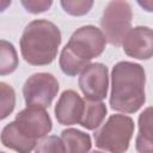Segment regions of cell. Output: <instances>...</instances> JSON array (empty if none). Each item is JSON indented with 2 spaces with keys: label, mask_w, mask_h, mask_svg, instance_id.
<instances>
[{
  "label": "cell",
  "mask_w": 153,
  "mask_h": 153,
  "mask_svg": "<svg viewBox=\"0 0 153 153\" xmlns=\"http://www.w3.org/2000/svg\"><path fill=\"white\" fill-rule=\"evenodd\" d=\"M146 73L141 65L130 61L117 62L111 71L110 106L123 114L136 112L146 102Z\"/></svg>",
  "instance_id": "cell-1"
},
{
  "label": "cell",
  "mask_w": 153,
  "mask_h": 153,
  "mask_svg": "<svg viewBox=\"0 0 153 153\" xmlns=\"http://www.w3.org/2000/svg\"><path fill=\"white\" fill-rule=\"evenodd\" d=\"M106 39L100 29L93 25L76 29L61 50L59 59L61 71L68 76H75L90 65L92 59L104 51Z\"/></svg>",
  "instance_id": "cell-2"
},
{
  "label": "cell",
  "mask_w": 153,
  "mask_h": 153,
  "mask_svg": "<svg viewBox=\"0 0 153 153\" xmlns=\"http://www.w3.org/2000/svg\"><path fill=\"white\" fill-rule=\"evenodd\" d=\"M61 31L47 19L30 22L20 37V53L24 60L32 66L51 63L61 44Z\"/></svg>",
  "instance_id": "cell-3"
},
{
  "label": "cell",
  "mask_w": 153,
  "mask_h": 153,
  "mask_svg": "<svg viewBox=\"0 0 153 153\" xmlns=\"http://www.w3.org/2000/svg\"><path fill=\"white\" fill-rule=\"evenodd\" d=\"M134 121L127 115H111L106 122L94 131V143L109 153H126L134 134Z\"/></svg>",
  "instance_id": "cell-4"
},
{
  "label": "cell",
  "mask_w": 153,
  "mask_h": 153,
  "mask_svg": "<svg viewBox=\"0 0 153 153\" xmlns=\"http://www.w3.org/2000/svg\"><path fill=\"white\" fill-rule=\"evenodd\" d=\"M133 12L130 4L122 0L110 1L100 18L102 32L110 44L120 47L131 25Z\"/></svg>",
  "instance_id": "cell-5"
},
{
  "label": "cell",
  "mask_w": 153,
  "mask_h": 153,
  "mask_svg": "<svg viewBox=\"0 0 153 153\" xmlns=\"http://www.w3.org/2000/svg\"><path fill=\"white\" fill-rule=\"evenodd\" d=\"M59 81L53 74L45 72L32 74L23 85V96L26 105L49 108L59 92Z\"/></svg>",
  "instance_id": "cell-6"
},
{
  "label": "cell",
  "mask_w": 153,
  "mask_h": 153,
  "mask_svg": "<svg viewBox=\"0 0 153 153\" xmlns=\"http://www.w3.org/2000/svg\"><path fill=\"white\" fill-rule=\"evenodd\" d=\"M13 122L18 131L35 143H37V140L45 137L53 128L49 114L39 106H26L16 115Z\"/></svg>",
  "instance_id": "cell-7"
},
{
  "label": "cell",
  "mask_w": 153,
  "mask_h": 153,
  "mask_svg": "<svg viewBox=\"0 0 153 153\" xmlns=\"http://www.w3.org/2000/svg\"><path fill=\"white\" fill-rule=\"evenodd\" d=\"M108 67L100 62L87 65L79 76V87L86 100L102 102L108 96Z\"/></svg>",
  "instance_id": "cell-8"
},
{
  "label": "cell",
  "mask_w": 153,
  "mask_h": 153,
  "mask_svg": "<svg viewBox=\"0 0 153 153\" xmlns=\"http://www.w3.org/2000/svg\"><path fill=\"white\" fill-rule=\"evenodd\" d=\"M121 44L128 56L137 60H149L153 53V31L148 26L130 27Z\"/></svg>",
  "instance_id": "cell-9"
},
{
  "label": "cell",
  "mask_w": 153,
  "mask_h": 153,
  "mask_svg": "<svg viewBox=\"0 0 153 153\" xmlns=\"http://www.w3.org/2000/svg\"><path fill=\"white\" fill-rule=\"evenodd\" d=\"M85 102L73 90H66L61 93L54 112L57 122L62 126H72L80 122Z\"/></svg>",
  "instance_id": "cell-10"
},
{
  "label": "cell",
  "mask_w": 153,
  "mask_h": 153,
  "mask_svg": "<svg viewBox=\"0 0 153 153\" xmlns=\"http://www.w3.org/2000/svg\"><path fill=\"white\" fill-rule=\"evenodd\" d=\"M0 141L5 147L13 149L18 153H31L37 145L24 137L16 128L13 121L4 127L0 134Z\"/></svg>",
  "instance_id": "cell-11"
},
{
  "label": "cell",
  "mask_w": 153,
  "mask_h": 153,
  "mask_svg": "<svg viewBox=\"0 0 153 153\" xmlns=\"http://www.w3.org/2000/svg\"><path fill=\"white\" fill-rule=\"evenodd\" d=\"M60 139L63 142L66 153H87L92 146L91 136L75 128L62 130Z\"/></svg>",
  "instance_id": "cell-12"
},
{
  "label": "cell",
  "mask_w": 153,
  "mask_h": 153,
  "mask_svg": "<svg viewBox=\"0 0 153 153\" xmlns=\"http://www.w3.org/2000/svg\"><path fill=\"white\" fill-rule=\"evenodd\" d=\"M139 153H153L152 147V108L148 106L139 116V134L136 136Z\"/></svg>",
  "instance_id": "cell-13"
},
{
  "label": "cell",
  "mask_w": 153,
  "mask_h": 153,
  "mask_svg": "<svg viewBox=\"0 0 153 153\" xmlns=\"http://www.w3.org/2000/svg\"><path fill=\"white\" fill-rule=\"evenodd\" d=\"M106 105L103 102L85 100L84 111L79 124L88 130H94L103 123L106 116Z\"/></svg>",
  "instance_id": "cell-14"
},
{
  "label": "cell",
  "mask_w": 153,
  "mask_h": 153,
  "mask_svg": "<svg viewBox=\"0 0 153 153\" xmlns=\"http://www.w3.org/2000/svg\"><path fill=\"white\" fill-rule=\"evenodd\" d=\"M18 65L19 60L14 45L6 39H0V75L13 73Z\"/></svg>",
  "instance_id": "cell-15"
},
{
  "label": "cell",
  "mask_w": 153,
  "mask_h": 153,
  "mask_svg": "<svg viewBox=\"0 0 153 153\" xmlns=\"http://www.w3.org/2000/svg\"><path fill=\"white\" fill-rule=\"evenodd\" d=\"M16 106V92L14 88L0 81V121L8 117Z\"/></svg>",
  "instance_id": "cell-16"
},
{
  "label": "cell",
  "mask_w": 153,
  "mask_h": 153,
  "mask_svg": "<svg viewBox=\"0 0 153 153\" xmlns=\"http://www.w3.org/2000/svg\"><path fill=\"white\" fill-rule=\"evenodd\" d=\"M35 153H66L63 142L56 135L43 137L35 147Z\"/></svg>",
  "instance_id": "cell-17"
},
{
  "label": "cell",
  "mask_w": 153,
  "mask_h": 153,
  "mask_svg": "<svg viewBox=\"0 0 153 153\" xmlns=\"http://www.w3.org/2000/svg\"><path fill=\"white\" fill-rule=\"evenodd\" d=\"M60 4L65 12L76 17L88 13L93 6L92 0H62Z\"/></svg>",
  "instance_id": "cell-18"
},
{
  "label": "cell",
  "mask_w": 153,
  "mask_h": 153,
  "mask_svg": "<svg viewBox=\"0 0 153 153\" xmlns=\"http://www.w3.org/2000/svg\"><path fill=\"white\" fill-rule=\"evenodd\" d=\"M20 2L27 12L33 13V14L45 12L53 5L51 0H22Z\"/></svg>",
  "instance_id": "cell-19"
},
{
  "label": "cell",
  "mask_w": 153,
  "mask_h": 153,
  "mask_svg": "<svg viewBox=\"0 0 153 153\" xmlns=\"http://www.w3.org/2000/svg\"><path fill=\"white\" fill-rule=\"evenodd\" d=\"M11 4H12L11 0H0V12H4Z\"/></svg>",
  "instance_id": "cell-20"
},
{
  "label": "cell",
  "mask_w": 153,
  "mask_h": 153,
  "mask_svg": "<svg viewBox=\"0 0 153 153\" xmlns=\"http://www.w3.org/2000/svg\"><path fill=\"white\" fill-rule=\"evenodd\" d=\"M91 153H103V152H100V151H92Z\"/></svg>",
  "instance_id": "cell-21"
},
{
  "label": "cell",
  "mask_w": 153,
  "mask_h": 153,
  "mask_svg": "<svg viewBox=\"0 0 153 153\" xmlns=\"http://www.w3.org/2000/svg\"><path fill=\"white\" fill-rule=\"evenodd\" d=\"M0 153H5V152H0Z\"/></svg>",
  "instance_id": "cell-22"
}]
</instances>
